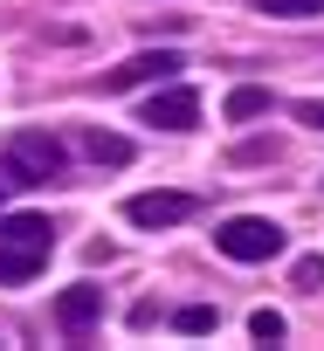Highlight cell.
Returning <instances> with one entry per match:
<instances>
[{
	"mask_svg": "<svg viewBox=\"0 0 324 351\" xmlns=\"http://www.w3.org/2000/svg\"><path fill=\"white\" fill-rule=\"evenodd\" d=\"M124 221L131 228H180V221H194V193H131Z\"/></svg>",
	"mask_w": 324,
	"mask_h": 351,
	"instance_id": "6",
	"label": "cell"
},
{
	"mask_svg": "<svg viewBox=\"0 0 324 351\" xmlns=\"http://www.w3.org/2000/svg\"><path fill=\"white\" fill-rule=\"evenodd\" d=\"M138 124H159V131H194V124H200V97H194V90L173 76V83H159V90L145 97Z\"/></svg>",
	"mask_w": 324,
	"mask_h": 351,
	"instance_id": "5",
	"label": "cell"
},
{
	"mask_svg": "<svg viewBox=\"0 0 324 351\" xmlns=\"http://www.w3.org/2000/svg\"><path fill=\"white\" fill-rule=\"evenodd\" d=\"M262 14H290V21H303V14H324V0H262Z\"/></svg>",
	"mask_w": 324,
	"mask_h": 351,
	"instance_id": "13",
	"label": "cell"
},
{
	"mask_svg": "<svg viewBox=\"0 0 324 351\" xmlns=\"http://www.w3.org/2000/svg\"><path fill=\"white\" fill-rule=\"evenodd\" d=\"M214 248L228 262H269V255H283V228L262 221V214H235V221L214 228Z\"/></svg>",
	"mask_w": 324,
	"mask_h": 351,
	"instance_id": "3",
	"label": "cell"
},
{
	"mask_svg": "<svg viewBox=\"0 0 324 351\" xmlns=\"http://www.w3.org/2000/svg\"><path fill=\"white\" fill-rule=\"evenodd\" d=\"M104 317V289H90V282H76V289H62L56 296V324L69 330V337H90V324Z\"/></svg>",
	"mask_w": 324,
	"mask_h": 351,
	"instance_id": "7",
	"label": "cell"
},
{
	"mask_svg": "<svg viewBox=\"0 0 324 351\" xmlns=\"http://www.w3.org/2000/svg\"><path fill=\"white\" fill-rule=\"evenodd\" d=\"M62 165H69L62 138H49V131H14L8 152H0V186H49V180H62Z\"/></svg>",
	"mask_w": 324,
	"mask_h": 351,
	"instance_id": "2",
	"label": "cell"
},
{
	"mask_svg": "<svg viewBox=\"0 0 324 351\" xmlns=\"http://www.w3.org/2000/svg\"><path fill=\"white\" fill-rule=\"evenodd\" d=\"M56 255V228L42 214H0V282H35Z\"/></svg>",
	"mask_w": 324,
	"mask_h": 351,
	"instance_id": "1",
	"label": "cell"
},
{
	"mask_svg": "<svg viewBox=\"0 0 324 351\" xmlns=\"http://www.w3.org/2000/svg\"><path fill=\"white\" fill-rule=\"evenodd\" d=\"M187 69V56L180 49H138V56H124L111 76H104V90H145V83H173Z\"/></svg>",
	"mask_w": 324,
	"mask_h": 351,
	"instance_id": "4",
	"label": "cell"
},
{
	"mask_svg": "<svg viewBox=\"0 0 324 351\" xmlns=\"http://www.w3.org/2000/svg\"><path fill=\"white\" fill-rule=\"evenodd\" d=\"M83 158H97V165H131V138H117V131H83Z\"/></svg>",
	"mask_w": 324,
	"mask_h": 351,
	"instance_id": "9",
	"label": "cell"
},
{
	"mask_svg": "<svg viewBox=\"0 0 324 351\" xmlns=\"http://www.w3.org/2000/svg\"><path fill=\"white\" fill-rule=\"evenodd\" d=\"M221 110H228V124H248V117H262V110H269V90H262V83H235Z\"/></svg>",
	"mask_w": 324,
	"mask_h": 351,
	"instance_id": "8",
	"label": "cell"
},
{
	"mask_svg": "<svg viewBox=\"0 0 324 351\" xmlns=\"http://www.w3.org/2000/svg\"><path fill=\"white\" fill-rule=\"evenodd\" d=\"M248 337H255V344H276V337H283V317H276V310H255V317H248Z\"/></svg>",
	"mask_w": 324,
	"mask_h": 351,
	"instance_id": "11",
	"label": "cell"
},
{
	"mask_svg": "<svg viewBox=\"0 0 324 351\" xmlns=\"http://www.w3.org/2000/svg\"><path fill=\"white\" fill-rule=\"evenodd\" d=\"M297 124H310V131H324V97H310V104H297Z\"/></svg>",
	"mask_w": 324,
	"mask_h": 351,
	"instance_id": "14",
	"label": "cell"
},
{
	"mask_svg": "<svg viewBox=\"0 0 324 351\" xmlns=\"http://www.w3.org/2000/svg\"><path fill=\"white\" fill-rule=\"evenodd\" d=\"M290 282H297V289H324V255H303V262L290 269Z\"/></svg>",
	"mask_w": 324,
	"mask_h": 351,
	"instance_id": "12",
	"label": "cell"
},
{
	"mask_svg": "<svg viewBox=\"0 0 324 351\" xmlns=\"http://www.w3.org/2000/svg\"><path fill=\"white\" fill-rule=\"evenodd\" d=\"M173 324H180L187 337H207V330H214V310H207V303H187V310H180Z\"/></svg>",
	"mask_w": 324,
	"mask_h": 351,
	"instance_id": "10",
	"label": "cell"
}]
</instances>
